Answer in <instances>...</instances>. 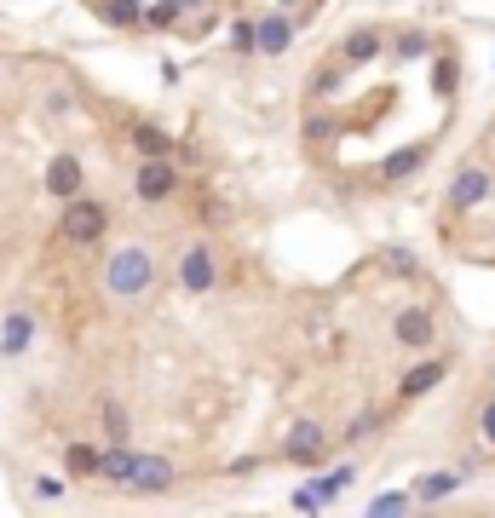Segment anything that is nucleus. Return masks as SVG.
<instances>
[{"mask_svg":"<svg viewBox=\"0 0 495 518\" xmlns=\"http://www.w3.org/2000/svg\"><path fill=\"white\" fill-rule=\"evenodd\" d=\"M104 288H110V300H144L150 288H156V254L150 248H116V254L104 259Z\"/></svg>","mask_w":495,"mask_h":518,"instance_id":"1","label":"nucleus"},{"mask_svg":"<svg viewBox=\"0 0 495 518\" xmlns=\"http://www.w3.org/2000/svg\"><path fill=\"white\" fill-rule=\"evenodd\" d=\"M110 231V202H98V196H70L64 213H58V236L70 242V248H93L104 242Z\"/></svg>","mask_w":495,"mask_h":518,"instance_id":"2","label":"nucleus"},{"mask_svg":"<svg viewBox=\"0 0 495 518\" xmlns=\"http://www.w3.org/2000/svg\"><path fill=\"white\" fill-rule=\"evenodd\" d=\"M490 190H495V179H490V167H484V162L461 167V173L449 179V190H444V213H449V219H461V213H478L484 202H490Z\"/></svg>","mask_w":495,"mask_h":518,"instance_id":"3","label":"nucleus"},{"mask_svg":"<svg viewBox=\"0 0 495 518\" xmlns=\"http://www.w3.org/2000/svg\"><path fill=\"white\" fill-rule=\"evenodd\" d=\"M179 190V162L173 156H139V173H133V196L144 208H156Z\"/></svg>","mask_w":495,"mask_h":518,"instance_id":"4","label":"nucleus"},{"mask_svg":"<svg viewBox=\"0 0 495 518\" xmlns=\"http://www.w3.org/2000/svg\"><path fill=\"white\" fill-rule=\"evenodd\" d=\"M219 283V254H213V242H190L185 254H179V288H185L190 300H202L213 294Z\"/></svg>","mask_w":495,"mask_h":518,"instance_id":"5","label":"nucleus"},{"mask_svg":"<svg viewBox=\"0 0 495 518\" xmlns=\"http://www.w3.org/2000/svg\"><path fill=\"white\" fill-rule=\"evenodd\" d=\"M329 449H334V438H329V426H323V421H294V426H288L283 455L294 461V467H323V461H329Z\"/></svg>","mask_w":495,"mask_h":518,"instance_id":"6","label":"nucleus"},{"mask_svg":"<svg viewBox=\"0 0 495 518\" xmlns=\"http://www.w3.org/2000/svg\"><path fill=\"white\" fill-rule=\"evenodd\" d=\"M392 334H398V346H409V352H432L438 346V317L426 306H403L398 311V323H392Z\"/></svg>","mask_w":495,"mask_h":518,"instance_id":"7","label":"nucleus"},{"mask_svg":"<svg viewBox=\"0 0 495 518\" xmlns=\"http://www.w3.org/2000/svg\"><path fill=\"white\" fill-rule=\"evenodd\" d=\"M426 162H432V139L398 144V150H386V156H380V185H403V179H415Z\"/></svg>","mask_w":495,"mask_h":518,"instance_id":"8","label":"nucleus"},{"mask_svg":"<svg viewBox=\"0 0 495 518\" xmlns=\"http://www.w3.org/2000/svg\"><path fill=\"white\" fill-rule=\"evenodd\" d=\"M294 35H300V12H288V6L260 12V58H283L294 47Z\"/></svg>","mask_w":495,"mask_h":518,"instance_id":"9","label":"nucleus"},{"mask_svg":"<svg viewBox=\"0 0 495 518\" xmlns=\"http://www.w3.org/2000/svg\"><path fill=\"white\" fill-rule=\"evenodd\" d=\"M444 375H449V357H432V352H426L421 363H415V369L398 380V398H403V403L426 398V392H438V386H444Z\"/></svg>","mask_w":495,"mask_h":518,"instance_id":"10","label":"nucleus"},{"mask_svg":"<svg viewBox=\"0 0 495 518\" xmlns=\"http://www.w3.org/2000/svg\"><path fill=\"white\" fill-rule=\"evenodd\" d=\"M173 478H179V467H173L167 455H139V467H133V484H127V490H133V495H167V490H173Z\"/></svg>","mask_w":495,"mask_h":518,"instance_id":"11","label":"nucleus"},{"mask_svg":"<svg viewBox=\"0 0 495 518\" xmlns=\"http://www.w3.org/2000/svg\"><path fill=\"white\" fill-rule=\"evenodd\" d=\"M380 52H386V29L380 24H357L346 41H340V58L352 64V70H363V64H375Z\"/></svg>","mask_w":495,"mask_h":518,"instance_id":"12","label":"nucleus"},{"mask_svg":"<svg viewBox=\"0 0 495 518\" xmlns=\"http://www.w3.org/2000/svg\"><path fill=\"white\" fill-rule=\"evenodd\" d=\"M35 346V311L18 306L6 311V323H0V357H24Z\"/></svg>","mask_w":495,"mask_h":518,"instance_id":"13","label":"nucleus"},{"mask_svg":"<svg viewBox=\"0 0 495 518\" xmlns=\"http://www.w3.org/2000/svg\"><path fill=\"white\" fill-rule=\"evenodd\" d=\"M81 185H87V173H81V162H75L70 150H64V156H52V162H47V196H58V202H70V196H81Z\"/></svg>","mask_w":495,"mask_h":518,"instance_id":"14","label":"nucleus"},{"mask_svg":"<svg viewBox=\"0 0 495 518\" xmlns=\"http://www.w3.org/2000/svg\"><path fill=\"white\" fill-rule=\"evenodd\" d=\"M133 467H139V449L133 444H104V461H98V478L104 484H133Z\"/></svg>","mask_w":495,"mask_h":518,"instance_id":"15","label":"nucleus"},{"mask_svg":"<svg viewBox=\"0 0 495 518\" xmlns=\"http://www.w3.org/2000/svg\"><path fill=\"white\" fill-rule=\"evenodd\" d=\"M461 484H467V472H421V478H415V507H438V501H449Z\"/></svg>","mask_w":495,"mask_h":518,"instance_id":"16","label":"nucleus"},{"mask_svg":"<svg viewBox=\"0 0 495 518\" xmlns=\"http://www.w3.org/2000/svg\"><path fill=\"white\" fill-rule=\"evenodd\" d=\"M455 93H461V58L449 47H438V58H432V98L455 104Z\"/></svg>","mask_w":495,"mask_h":518,"instance_id":"17","label":"nucleus"},{"mask_svg":"<svg viewBox=\"0 0 495 518\" xmlns=\"http://www.w3.org/2000/svg\"><path fill=\"white\" fill-rule=\"evenodd\" d=\"M346 75H352V64H346V58H340V47H334L329 58L317 64V75H311V98H334L340 87H346Z\"/></svg>","mask_w":495,"mask_h":518,"instance_id":"18","label":"nucleus"},{"mask_svg":"<svg viewBox=\"0 0 495 518\" xmlns=\"http://www.w3.org/2000/svg\"><path fill=\"white\" fill-rule=\"evenodd\" d=\"M127 139H133V150H139V156H179V144L167 139L156 121H133V127H127Z\"/></svg>","mask_w":495,"mask_h":518,"instance_id":"19","label":"nucleus"},{"mask_svg":"<svg viewBox=\"0 0 495 518\" xmlns=\"http://www.w3.org/2000/svg\"><path fill=\"white\" fill-rule=\"evenodd\" d=\"M352 478H357V467H352V461H340V467H323V472H317V478H311V490L323 495V507H334V501L346 495V484H352Z\"/></svg>","mask_w":495,"mask_h":518,"instance_id":"20","label":"nucleus"},{"mask_svg":"<svg viewBox=\"0 0 495 518\" xmlns=\"http://www.w3.org/2000/svg\"><path fill=\"white\" fill-rule=\"evenodd\" d=\"M392 58H398V64H421V58H432V35H426L421 24L398 29V41H392Z\"/></svg>","mask_w":495,"mask_h":518,"instance_id":"21","label":"nucleus"},{"mask_svg":"<svg viewBox=\"0 0 495 518\" xmlns=\"http://www.w3.org/2000/svg\"><path fill=\"white\" fill-rule=\"evenodd\" d=\"M98 18L110 29H144V0H98Z\"/></svg>","mask_w":495,"mask_h":518,"instance_id":"22","label":"nucleus"},{"mask_svg":"<svg viewBox=\"0 0 495 518\" xmlns=\"http://www.w3.org/2000/svg\"><path fill=\"white\" fill-rule=\"evenodd\" d=\"M185 6H179V0H150V6H144V29H156V35H167V29H185Z\"/></svg>","mask_w":495,"mask_h":518,"instance_id":"23","label":"nucleus"},{"mask_svg":"<svg viewBox=\"0 0 495 518\" xmlns=\"http://www.w3.org/2000/svg\"><path fill=\"white\" fill-rule=\"evenodd\" d=\"M300 139H306V144H329V139H340V116H334V110H311L306 127H300Z\"/></svg>","mask_w":495,"mask_h":518,"instance_id":"24","label":"nucleus"},{"mask_svg":"<svg viewBox=\"0 0 495 518\" xmlns=\"http://www.w3.org/2000/svg\"><path fill=\"white\" fill-rule=\"evenodd\" d=\"M98 461H104V449H93V444L64 449V472H75V478H98Z\"/></svg>","mask_w":495,"mask_h":518,"instance_id":"25","label":"nucleus"},{"mask_svg":"<svg viewBox=\"0 0 495 518\" xmlns=\"http://www.w3.org/2000/svg\"><path fill=\"white\" fill-rule=\"evenodd\" d=\"M104 438H110V444H127V438H133V421H127V403L121 398H104Z\"/></svg>","mask_w":495,"mask_h":518,"instance_id":"26","label":"nucleus"},{"mask_svg":"<svg viewBox=\"0 0 495 518\" xmlns=\"http://www.w3.org/2000/svg\"><path fill=\"white\" fill-rule=\"evenodd\" d=\"M231 52H260V18H231Z\"/></svg>","mask_w":495,"mask_h":518,"instance_id":"27","label":"nucleus"},{"mask_svg":"<svg viewBox=\"0 0 495 518\" xmlns=\"http://www.w3.org/2000/svg\"><path fill=\"white\" fill-rule=\"evenodd\" d=\"M409 507H415V490H386V495H375V501H369V513H375V518L409 513Z\"/></svg>","mask_w":495,"mask_h":518,"instance_id":"28","label":"nucleus"},{"mask_svg":"<svg viewBox=\"0 0 495 518\" xmlns=\"http://www.w3.org/2000/svg\"><path fill=\"white\" fill-rule=\"evenodd\" d=\"M41 104H47V116H58V121L75 116V93H70V87H47V98H41Z\"/></svg>","mask_w":495,"mask_h":518,"instance_id":"29","label":"nucleus"},{"mask_svg":"<svg viewBox=\"0 0 495 518\" xmlns=\"http://www.w3.org/2000/svg\"><path fill=\"white\" fill-rule=\"evenodd\" d=\"M375 421H380L375 409H363V415H357V421L346 426V432H340V444H363V438H369V432H375Z\"/></svg>","mask_w":495,"mask_h":518,"instance_id":"30","label":"nucleus"},{"mask_svg":"<svg viewBox=\"0 0 495 518\" xmlns=\"http://www.w3.org/2000/svg\"><path fill=\"white\" fill-rule=\"evenodd\" d=\"M64 490H70V484H64L58 472H41V478H35V501H64Z\"/></svg>","mask_w":495,"mask_h":518,"instance_id":"31","label":"nucleus"},{"mask_svg":"<svg viewBox=\"0 0 495 518\" xmlns=\"http://www.w3.org/2000/svg\"><path fill=\"white\" fill-rule=\"evenodd\" d=\"M386 271H398V277H415V254H409V248H386Z\"/></svg>","mask_w":495,"mask_h":518,"instance_id":"32","label":"nucleus"},{"mask_svg":"<svg viewBox=\"0 0 495 518\" xmlns=\"http://www.w3.org/2000/svg\"><path fill=\"white\" fill-rule=\"evenodd\" d=\"M478 438H484V444H495V392H490V403L478 409Z\"/></svg>","mask_w":495,"mask_h":518,"instance_id":"33","label":"nucleus"},{"mask_svg":"<svg viewBox=\"0 0 495 518\" xmlns=\"http://www.w3.org/2000/svg\"><path fill=\"white\" fill-rule=\"evenodd\" d=\"M248 472H260V455H236L231 461V478H248Z\"/></svg>","mask_w":495,"mask_h":518,"instance_id":"34","label":"nucleus"},{"mask_svg":"<svg viewBox=\"0 0 495 518\" xmlns=\"http://www.w3.org/2000/svg\"><path fill=\"white\" fill-rule=\"evenodd\" d=\"M179 6H185V12H190V18H196V12H208V6H213V0H179Z\"/></svg>","mask_w":495,"mask_h":518,"instance_id":"35","label":"nucleus"},{"mask_svg":"<svg viewBox=\"0 0 495 518\" xmlns=\"http://www.w3.org/2000/svg\"><path fill=\"white\" fill-rule=\"evenodd\" d=\"M277 6H288V12H306L311 0H277Z\"/></svg>","mask_w":495,"mask_h":518,"instance_id":"36","label":"nucleus"}]
</instances>
